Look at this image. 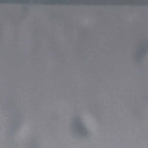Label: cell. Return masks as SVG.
Wrapping results in <instances>:
<instances>
[{
    "label": "cell",
    "mask_w": 148,
    "mask_h": 148,
    "mask_svg": "<svg viewBox=\"0 0 148 148\" xmlns=\"http://www.w3.org/2000/svg\"><path fill=\"white\" fill-rule=\"evenodd\" d=\"M75 130H76V132L80 136H84L86 134H87V131H86L85 128L82 125L81 122L79 121H76V125H75Z\"/></svg>",
    "instance_id": "obj_1"
}]
</instances>
